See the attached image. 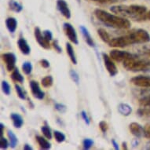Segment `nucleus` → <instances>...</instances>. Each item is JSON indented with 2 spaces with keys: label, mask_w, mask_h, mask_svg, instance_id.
Returning a JSON list of instances; mask_svg holds the SVG:
<instances>
[{
  "label": "nucleus",
  "mask_w": 150,
  "mask_h": 150,
  "mask_svg": "<svg viewBox=\"0 0 150 150\" xmlns=\"http://www.w3.org/2000/svg\"><path fill=\"white\" fill-rule=\"evenodd\" d=\"M149 41L150 35L147 31L144 29H135L129 32L127 35L111 39L108 44L109 47L123 48L130 45L145 43Z\"/></svg>",
  "instance_id": "nucleus-1"
},
{
  "label": "nucleus",
  "mask_w": 150,
  "mask_h": 150,
  "mask_svg": "<svg viewBox=\"0 0 150 150\" xmlns=\"http://www.w3.org/2000/svg\"><path fill=\"white\" fill-rule=\"evenodd\" d=\"M93 13L99 21L108 27L117 29H127L131 25L130 21L124 17H119L101 9H96Z\"/></svg>",
  "instance_id": "nucleus-2"
},
{
  "label": "nucleus",
  "mask_w": 150,
  "mask_h": 150,
  "mask_svg": "<svg viewBox=\"0 0 150 150\" xmlns=\"http://www.w3.org/2000/svg\"><path fill=\"white\" fill-rule=\"evenodd\" d=\"M110 10L117 14L130 17L136 21H145L147 8L141 5H118L112 6Z\"/></svg>",
  "instance_id": "nucleus-3"
},
{
  "label": "nucleus",
  "mask_w": 150,
  "mask_h": 150,
  "mask_svg": "<svg viewBox=\"0 0 150 150\" xmlns=\"http://www.w3.org/2000/svg\"><path fill=\"white\" fill-rule=\"evenodd\" d=\"M123 67L129 71H147L150 69V61L139 59L137 57L125 61L123 62Z\"/></svg>",
  "instance_id": "nucleus-4"
},
{
  "label": "nucleus",
  "mask_w": 150,
  "mask_h": 150,
  "mask_svg": "<svg viewBox=\"0 0 150 150\" xmlns=\"http://www.w3.org/2000/svg\"><path fill=\"white\" fill-rule=\"evenodd\" d=\"M109 56L112 60L117 62H124L129 59H131L133 57H137L134 54H130L127 51L119 50H111Z\"/></svg>",
  "instance_id": "nucleus-5"
},
{
  "label": "nucleus",
  "mask_w": 150,
  "mask_h": 150,
  "mask_svg": "<svg viewBox=\"0 0 150 150\" xmlns=\"http://www.w3.org/2000/svg\"><path fill=\"white\" fill-rule=\"evenodd\" d=\"M63 29H64L65 35L68 37V39L72 43L76 45L79 44V40H78V35H77L76 31L75 29V28L71 25V24L69 22L64 23Z\"/></svg>",
  "instance_id": "nucleus-6"
},
{
  "label": "nucleus",
  "mask_w": 150,
  "mask_h": 150,
  "mask_svg": "<svg viewBox=\"0 0 150 150\" xmlns=\"http://www.w3.org/2000/svg\"><path fill=\"white\" fill-rule=\"evenodd\" d=\"M102 58H103L105 66L107 71L110 75V76L113 77L116 76V74L118 73V70H117L116 64L112 62V59L111 58L110 56H108V54H105V53H103Z\"/></svg>",
  "instance_id": "nucleus-7"
},
{
  "label": "nucleus",
  "mask_w": 150,
  "mask_h": 150,
  "mask_svg": "<svg viewBox=\"0 0 150 150\" xmlns=\"http://www.w3.org/2000/svg\"><path fill=\"white\" fill-rule=\"evenodd\" d=\"M2 58L3 62H5L7 71H11L15 69L16 62H17V57L13 53H5L2 54Z\"/></svg>",
  "instance_id": "nucleus-8"
},
{
  "label": "nucleus",
  "mask_w": 150,
  "mask_h": 150,
  "mask_svg": "<svg viewBox=\"0 0 150 150\" xmlns=\"http://www.w3.org/2000/svg\"><path fill=\"white\" fill-rule=\"evenodd\" d=\"M34 35L35 38L37 42L39 43L40 47H42L43 49L50 50V42L46 40V38L44 37L43 34L41 32L40 28H35L34 29Z\"/></svg>",
  "instance_id": "nucleus-9"
},
{
  "label": "nucleus",
  "mask_w": 150,
  "mask_h": 150,
  "mask_svg": "<svg viewBox=\"0 0 150 150\" xmlns=\"http://www.w3.org/2000/svg\"><path fill=\"white\" fill-rule=\"evenodd\" d=\"M30 89L32 91V93L35 98L38 99V100H42L45 98V93L44 91L41 90L40 86V84L37 81L35 80H31L29 83Z\"/></svg>",
  "instance_id": "nucleus-10"
},
{
  "label": "nucleus",
  "mask_w": 150,
  "mask_h": 150,
  "mask_svg": "<svg viewBox=\"0 0 150 150\" xmlns=\"http://www.w3.org/2000/svg\"><path fill=\"white\" fill-rule=\"evenodd\" d=\"M130 82L139 87H150V76H138L133 77L130 79Z\"/></svg>",
  "instance_id": "nucleus-11"
},
{
  "label": "nucleus",
  "mask_w": 150,
  "mask_h": 150,
  "mask_svg": "<svg viewBox=\"0 0 150 150\" xmlns=\"http://www.w3.org/2000/svg\"><path fill=\"white\" fill-rule=\"evenodd\" d=\"M57 9L66 19L71 18V10H69L68 3L65 0H57Z\"/></svg>",
  "instance_id": "nucleus-12"
},
{
  "label": "nucleus",
  "mask_w": 150,
  "mask_h": 150,
  "mask_svg": "<svg viewBox=\"0 0 150 150\" xmlns=\"http://www.w3.org/2000/svg\"><path fill=\"white\" fill-rule=\"evenodd\" d=\"M130 132L137 138H142L144 136V127L138 123H131L129 126Z\"/></svg>",
  "instance_id": "nucleus-13"
},
{
  "label": "nucleus",
  "mask_w": 150,
  "mask_h": 150,
  "mask_svg": "<svg viewBox=\"0 0 150 150\" xmlns=\"http://www.w3.org/2000/svg\"><path fill=\"white\" fill-rule=\"evenodd\" d=\"M17 46H18L20 51L24 55H28L31 53V47L24 38H20L17 40Z\"/></svg>",
  "instance_id": "nucleus-14"
},
{
  "label": "nucleus",
  "mask_w": 150,
  "mask_h": 150,
  "mask_svg": "<svg viewBox=\"0 0 150 150\" xmlns=\"http://www.w3.org/2000/svg\"><path fill=\"white\" fill-rule=\"evenodd\" d=\"M79 28H80V31H81V33L82 35H83V36L84 40H85V41H86V42L87 43V45H88L89 47H95L94 42H93V39H92V37H91L88 29H87L85 26H83V25H81V26L79 27Z\"/></svg>",
  "instance_id": "nucleus-15"
},
{
  "label": "nucleus",
  "mask_w": 150,
  "mask_h": 150,
  "mask_svg": "<svg viewBox=\"0 0 150 150\" xmlns=\"http://www.w3.org/2000/svg\"><path fill=\"white\" fill-rule=\"evenodd\" d=\"M6 26L10 33H14L17 28V21L15 17H10L6 20Z\"/></svg>",
  "instance_id": "nucleus-16"
},
{
  "label": "nucleus",
  "mask_w": 150,
  "mask_h": 150,
  "mask_svg": "<svg viewBox=\"0 0 150 150\" xmlns=\"http://www.w3.org/2000/svg\"><path fill=\"white\" fill-rule=\"evenodd\" d=\"M10 118L12 120L13 125L15 128L20 129V128L22 127L23 124H24V120L21 115L17 113H11Z\"/></svg>",
  "instance_id": "nucleus-17"
},
{
  "label": "nucleus",
  "mask_w": 150,
  "mask_h": 150,
  "mask_svg": "<svg viewBox=\"0 0 150 150\" xmlns=\"http://www.w3.org/2000/svg\"><path fill=\"white\" fill-rule=\"evenodd\" d=\"M118 111L121 115L124 116H128L132 112V108L128 104L120 103L118 105Z\"/></svg>",
  "instance_id": "nucleus-18"
},
{
  "label": "nucleus",
  "mask_w": 150,
  "mask_h": 150,
  "mask_svg": "<svg viewBox=\"0 0 150 150\" xmlns=\"http://www.w3.org/2000/svg\"><path fill=\"white\" fill-rule=\"evenodd\" d=\"M35 139H36L37 142L42 149H50L51 148V144L42 136L37 135L35 137Z\"/></svg>",
  "instance_id": "nucleus-19"
},
{
  "label": "nucleus",
  "mask_w": 150,
  "mask_h": 150,
  "mask_svg": "<svg viewBox=\"0 0 150 150\" xmlns=\"http://www.w3.org/2000/svg\"><path fill=\"white\" fill-rule=\"evenodd\" d=\"M11 79L13 80L14 82H17V83H23L24 81H25V79H24V76H23L21 73L19 71V69L17 68H15L13 70V72L11 74Z\"/></svg>",
  "instance_id": "nucleus-20"
},
{
  "label": "nucleus",
  "mask_w": 150,
  "mask_h": 150,
  "mask_svg": "<svg viewBox=\"0 0 150 150\" xmlns=\"http://www.w3.org/2000/svg\"><path fill=\"white\" fill-rule=\"evenodd\" d=\"M66 51L68 55H69V58L71 60V62L74 64H77V59L76 57V54H75V52H74L73 47L71 45V43H69V42H66Z\"/></svg>",
  "instance_id": "nucleus-21"
},
{
  "label": "nucleus",
  "mask_w": 150,
  "mask_h": 150,
  "mask_svg": "<svg viewBox=\"0 0 150 150\" xmlns=\"http://www.w3.org/2000/svg\"><path fill=\"white\" fill-rule=\"evenodd\" d=\"M9 7L10 10L15 13H20L23 10V6L15 0H10Z\"/></svg>",
  "instance_id": "nucleus-22"
},
{
  "label": "nucleus",
  "mask_w": 150,
  "mask_h": 150,
  "mask_svg": "<svg viewBox=\"0 0 150 150\" xmlns=\"http://www.w3.org/2000/svg\"><path fill=\"white\" fill-rule=\"evenodd\" d=\"M7 135L9 138V142H10V146L12 149H14L17 146V143H18V140L16 134H15L12 130H9L7 131Z\"/></svg>",
  "instance_id": "nucleus-23"
},
{
  "label": "nucleus",
  "mask_w": 150,
  "mask_h": 150,
  "mask_svg": "<svg viewBox=\"0 0 150 150\" xmlns=\"http://www.w3.org/2000/svg\"><path fill=\"white\" fill-rule=\"evenodd\" d=\"M98 35L100 36V38H101V40H102L104 42L108 43V42H110V35H108V32H106L104 28H98Z\"/></svg>",
  "instance_id": "nucleus-24"
},
{
  "label": "nucleus",
  "mask_w": 150,
  "mask_h": 150,
  "mask_svg": "<svg viewBox=\"0 0 150 150\" xmlns=\"http://www.w3.org/2000/svg\"><path fill=\"white\" fill-rule=\"evenodd\" d=\"M53 83H54V79L51 76H47L44 78H42V80H41V84L45 88L50 87L53 85Z\"/></svg>",
  "instance_id": "nucleus-25"
},
{
  "label": "nucleus",
  "mask_w": 150,
  "mask_h": 150,
  "mask_svg": "<svg viewBox=\"0 0 150 150\" xmlns=\"http://www.w3.org/2000/svg\"><path fill=\"white\" fill-rule=\"evenodd\" d=\"M54 136L56 142L58 143L64 142L65 139H66V136L64 133H62L59 130H54Z\"/></svg>",
  "instance_id": "nucleus-26"
},
{
  "label": "nucleus",
  "mask_w": 150,
  "mask_h": 150,
  "mask_svg": "<svg viewBox=\"0 0 150 150\" xmlns=\"http://www.w3.org/2000/svg\"><path fill=\"white\" fill-rule=\"evenodd\" d=\"M33 66L30 62H25L22 64V71L25 75H30L32 73Z\"/></svg>",
  "instance_id": "nucleus-27"
},
{
  "label": "nucleus",
  "mask_w": 150,
  "mask_h": 150,
  "mask_svg": "<svg viewBox=\"0 0 150 150\" xmlns=\"http://www.w3.org/2000/svg\"><path fill=\"white\" fill-rule=\"evenodd\" d=\"M41 131H42V134L45 136V138H47V139H52V132L50 128L49 127V126L45 125L41 127Z\"/></svg>",
  "instance_id": "nucleus-28"
},
{
  "label": "nucleus",
  "mask_w": 150,
  "mask_h": 150,
  "mask_svg": "<svg viewBox=\"0 0 150 150\" xmlns=\"http://www.w3.org/2000/svg\"><path fill=\"white\" fill-rule=\"evenodd\" d=\"M1 87H2V91L6 95H10L11 93V87H10V83L6 80H3L2 83H1Z\"/></svg>",
  "instance_id": "nucleus-29"
},
{
  "label": "nucleus",
  "mask_w": 150,
  "mask_h": 150,
  "mask_svg": "<svg viewBox=\"0 0 150 150\" xmlns=\"http://www.w3.org/2000/svg\"><path fill=\"white\" fill-rule=\"evenodd\" d=\"M15 90L17 93V96L19 97V98L21 100H25L26 99V94H25V91L23 90V88L20 85L18 84H15Z\"/></svg>",
  "instance_id": "nucleus-30"
},
{
  "label": "nucleus",
  "mask_w": 150,
  "mask_h": 150,
  "mask_svg": "<svg viewBox=\"0 0 150 150\" xmlns=\"http://www.w3.org/2000/svg\"><path fill=\"white\" fill-rule=\"evenodd\" d=\"M139 104L143 108H150V95L143 97L139 100Z\"/></svg>",
  "instance_id": "nucleus-31"
},
{
  "label": "nucleus",
  "mask_w": 150,
  "mask_h": 150,
  "mask_svg": "<svg viewBox=\"0 0 150 150\" xmlns=\"http://www.w3.org/2000/svg\"><path fill=\"white\" fill-rule=\"evenodd\" d=\"M69 75H70V77L71 79H72V81L76 84V85H79V76L78 72L76 71H75L73 69H71L70 71H69Z\"/></svg>",
  "instance_id": "nucleus-32"
},
{
  "label": "nucleus",
  "mask_w": 150,
  "mask_h": 150,
  "mask_svg": "<svg viewBox=\"0 0 150 150\" xmlns=\"http://www.w3.org/2000/svg\"><path fill=\"white\" fill-rule=\"evenodd\" d=\"M54 108L60 113H65L67 111V106L64 104L56 103L54 105Z\"/></svg>",
  "instance_id": "nucleus-33"
},
{
  "label": "nucleus",
  "mask_w": 150,
  "mask_h": 150,
  "mask_svg": "<svg viewBox=\"0 0 150 150\" xmlns=\"http://www.w3.org/2000/svg\"><path fill=\"white\" fill-rule=\"evenodd\" d=\"M93 141L91 138H85L83 142V149L88 150L90 149L93 145Z\"/></svg>",
  "instance_id": "nucleus-34"
},
{
  "label": "nucleus",
  "mask_w": 150,
  "mask_h": 150,
  "mask_svg": "<svg viewBox=\"0 0 150 150\" xmlns=\"http://www.w3.org/2000/svg\"><path fill=\"white\" fill-rule=\"evenodd\" d=\"M9 145H10V142H8L7 139H6L3 137V135L1 136V139H0V149H6Z\"/></svg>",
  "instance_id": "nucleus-35"
},
{
  "label": "nucleus",
  "mask_w": 150,
  "mask_h": 150,
  "mask_svg": "<svg viewBox=\"0 0 150 150\" xmlns=\"http://www.w3.org/2000/svg\"><path fill=\"white\" fill-rule=\"evenodd\" d=\"M42 34L44 35V37L46 38V40L47 41H49L50 42L52 40H53V33H52L51 31H50V30L47 29L44 30L43 32H42Z\"/></svg>",
  "instance_id": "nucleus-36"
},
{
  "label": "nucleus",
  "mask_w": 150,
  "mask_h": 150,
  "mask_svg": "<svg viewBox=\"0 0 150 150\" xmlns=\"http://www.w3.org/2000/svg\"><path fill=\"white\" fill-rule=\"evenodd\" d=\"M80 115H81L82 119L83 120V121L85 122V123H86V125H90V124H91V120H90V118H89L88 116H87V113H86V111H82Z\"/></svg>",
  "instance_id": "nucleus-37"
},
{
  "label": "nucleus",
  "mask_w": 150,
  "mask_h": 150,
  "mask_svg": "<svg viewBox=\"0 0 150 150\" xmlns=\"http://www.w3.org/2000/svg\"><path fill=\"white\" fill-rule=\"evenodd\" d=\"M99 127L101 129V130L103 133H105L107 130H108V124L106 123L105 121H101L99 123Z\"/></svg>",
  "instance_id": "nucleus-38"
},
{
  "label": "nucleus",
  "mask_w": 150,
  "mask_h": 150,
  "mask_svg": "<svg viewBox=\"0 0 150 150\" xmlns=\"http://www.w3.org/2000/svg\"><path fill=\"white\" fill-rule=\"evenodd\" d=\"M144 136L146 138H150V124H146L144 127Z\"/></svg>",
  "instance_id": "nucleus-39"
},
{
  "label": "nucleus",
  "mask_w": 150,
  "mask_h": 150,
  "mask_svg": "<svg viewBox=\"0 0 150 150\" xmlns=\"http://www.w3.org/2000/svg\"><path fill=\"white\" fill-rule=\"evenodd\" d=\"M53 47H54L55 50H56L58 54L62 53V48L60 47V45L58 44V41H57V40H54V42H53Z\"/></svg>",
  "instance_id": "nucleus-40"
},
{
  "label": "nucleus",
  "mask_w": 150,
  "mask_h": 150,
  "mask_svg": "<svg viewBox=\"0 0 150 150\" xmlns=\"http://www.w3.org/2000/svg\"><path fill=\"white\" fill-rule=\"evenodd\" d=\"M40 64H41V66L42 68H44V69H48L50 66V64L49 61H47V59H42L40 62Z\"/></svg>",
  "instance_id": "nucleus-41"
},
{
  "label": "nucleus",
  "mask_w": 150,
  "mask_h": 150,
  "mask_svg": "<svg viewBox=\"0 0 150 150\" xmlns=\"http://www.w3.org/2000/svg\"><path fill=\"white\" fill-rule=\"evenodd\" d=\"M92 1L100 3H112L118 2V0H92Z\"/></svg>",
  "instance_id": "nucleus-42"
},
{
  "label": "nucleus",
  "mask_w": 150,
  "mask_h": 150,
  "mask_svg": "<svg viewBox=\"0 0 150 150\" xmlns=\"http://www.w3.org/2000/svg\"><path fill=\"white\" fill-rule=\"evenodd\" d=\"M111 142H112V146L114 147V149L116 150H119L120 149V147H119V144L118 142H116L115 139H112V141H111Z\"/></svg>",
  "instance_id": "nucleus-43"
},
{
  "label": "nucleus",
  "mask_w": 150,
  "mask_h": 150,
  "mask_svg": "<svg viewBox=\"0 0 150 150\" xmlns=\"http://www.w3.org/2000/svg\"><path fill=\"white\" fill-rule=\"evenodd\" d=\"M24 149L25 150H32L33 149V148H32L30 145H28V144H25V145H24Z\"/></svg>",
  "instance_id": "nucleus-44"
},
{
  "label": "nucleus",
  "mask_w": 150,
  "mask_h": 150,
  "mask_svg": "<svg viewBox=\"0 0 150 150\" xmlns=\"http://www.w3.org/2000/svg\"><path fill=\"white\" fill-rule=\"evenodd\" d=\"M4 127H5L4 124H3V123H0V128H1V130H0V132H1V136L3 135V130H4Z\"/></svg>",
  "instance_id": "nucleus-45"
},
{
  "label": "nucleus",
  "mask_w": 150,
  "mask_h": 150,
  "mask_svg": "<svg viewBox=\"0 0 150 150\" xmlns=\"http://www.w3.org/2000/svg\"><path fill=\"white\" fill-rule=\"evenodd\" d=\"M145 21H150V10L145 13Z\"/></svg>",
  "instance_id": "nucleus-46"
},
{
  "label": "nucleus",
  "mask_w": 150,
  "mask_h": 150,
  "mask_svg": "<svg viewBox=\"0 0 150 150\" xmlns=\"http://www.w3.org/2000/svg\"><path fill=\"white\" fill-rule=\"evenodd\" d=\"M138 139H134L133 142H132V145H133V147H136V146H138Z\"/></svg>",
  "instance_id": "nucleus-47"
},
{
  "label": "nucleus",
  "mask_w": 150,
  "mask_h": 150,
  "mask_svg": "<svg viewBox=\"0 0 150 150\" xmlns=\"http://www.w3.org/2000/svg\"><path fill=\"white\" fill-rule=\"evenodd\" d=\"M122 145H123V149H127L128 148H127V142H124L122 143Z\"/></svg>",
  "instance_id": "nucleus-48"
},
{
  "label": "nucleus",
  "mask_w": 150,
  "mask_h": 150,
  "mask_svg": "<svg viewBox=\"0 0 150 150\" xmlns=\"http://www.w3.org/2000/svg\"><path fill=\"white\" fill-rule=\"evenodd\" d=\"M145 54H146L147 56L150 57V49L146 50H145Z\"/></svg>",
  "instance_id": "nucleus-49"
},
{
  "label": "nucleus",
  "mask_w": 150,
  "mask_h": 150,
  "mask_svg": "<svg viewBox=\"0 0 150 150\" xmlns=\"http://www.w3.org/2000/svg\"><path fill=\"white\" fill-rule=\"evenodd\" d=\"M77 2H78V3H80V1H81V0H76Z\"/></svg>",
  "instance_id": "nucleus-50"
}]
</instances>
